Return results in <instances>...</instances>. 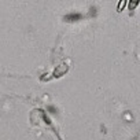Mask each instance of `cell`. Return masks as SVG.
Masks as SVG:
<instances>
[{"label": "cell", "instance_id": "cell-1", "mask_svg": "<svg viewBox=\"0 0 140 140\" xmlns=\"http://www.w3.org/2000/svg\"><path fill=\"white\" fill-rule=\"evenodd\" d=\"M67 72V65H61V66L56 67V70L54 72V76L55 77H61L62 74H65Z\"/></svg>", "mask_w": 140, "mask_h": 140}, {"label": "cell", "instance_id": "cell-2", "mask_svg": "<svg viewBox=\"0 0 140 140\" xmlns=\"http://www.w3.org/2000/svg\"><path fill=\"white\" fill-rule=\"evenodd\" d=\"M78 18H80L78 14H72V15L67 17V19H69V21H73V19H78Z\"/></svg>", "mask_w": 140, "mask_h": 140}]
</instances>
